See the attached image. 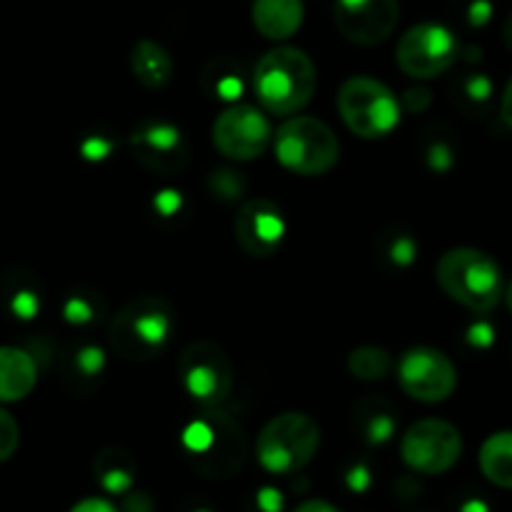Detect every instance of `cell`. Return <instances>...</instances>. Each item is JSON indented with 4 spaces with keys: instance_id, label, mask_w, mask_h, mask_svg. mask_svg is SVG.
I'll use <instances>...</instances> for the list:
<instances>
[{
    "instance_id": "obj_1",
    "label": "cell",
    "mask_w": 512,
    "mask_h": 512,
    "mask_svg": "<svg viewBox=\"0 0 512 512\" xmlns=\"http://www.w3.org/2000/svg\"><path fill=\"white\" fill-rule=\"evenodd\" d=\"M251 86L264 111L292 116L317 93V66L302 48L277 46L259 58Z\"/></svg>"
},
{
    "instance_id": "obj_2",
    "label": "cell",
    "mask_w": 512,
    "mask_h": 512,
    "mask_svg": "<svg viewBox=\"0 0 512 512\" xmlns=\"http://www.w3.org/2000/svg\"><path fill=\"white\" fill-rule=\"evenodd\" d=\"M186 457L199 475L229 480L246 462V435L224 407H204L181 437Z\"/></svg>"
},
{
    "instance_id": "obj_3",
    "label": "cell",
    "mask_w": 512,
    "mask_h": 512,
    "mask_svg": "<svg viewBox=\"0 0 512 512\" xmlns=\"http://www.w3.org/2000/svg\"><path fill=\"white\" fill-rule=\"evenodd\" d=\"M435 279L442 292L460 307L487 314L505 297V277L490 254L472 246H457L437 259Z\"/></svg>"
},
{
    "instance_id": "obj_4",
    "label": "cell",
    "mask_w": 512,
    "mask_h": 512,
    "mask_svg": "<svg viewBox=\"0 0 512 512\" xmlns=\"http://www.w3.org/2000/svg\"><path fill=\"white\" fill-rule=\"evenodd\" d=\"M176 329V314L161 297H134L111 319L108 342L113 352L131 362H146L169 347Z\"/></svg>"
},
{
    "instance_id": "obj_5",
    "label": "cell",
    "mask_w": 512,
    "mask_h": 512,
    "mask_svg": "<svg viewBox=\"0 0 512 512\" xmlns=\"http://www.w3.org/2000/svg\"><path fill=\"white\" fill-rule=\"evenodd\" d=\"M322 430L304 412L272 417L256 437V460L272 475H294L317 457Z\"/></svg>"
},
{
    "instance_id": "obj_6",
    "label": "cell",
    "mask_w": 512,
    "mask_h": 512,
    "mask_svg": "<svg viewBox=\"0 0 512 512\" xmlns=\"http://www.w3.org/2000/svg\"><path fill=\"white\" fill-rule=\"evenodd\" d=\"M339 116L354 136L377 141L390 136L402 118L400 98L390 86L369 76H354L342 83L337 96Z\"/></svg>"
},
{
    "instance_id": "obj_7",
    "label": "cell",
    "mask_w": 512,
    "mask_h": 512,
    "mask_svg": "<svg viewBox=\"0 0 512 512\" xmlns=\"http://www.w3.org/2000/svg\"><path fill=\"white\" fill-rule=\"evenodd\" d=\"M272 144L279 164L297 176H322L339 161V139L322 118H287Z\"/></svg>"
},
{
    "instance_id": "obj_8",
    "label": "cell",
    "mask_w": 512,
    "mask_h": 512,
    "mask_svg": "<svg viewBox=\"0 0 512 512\" xmlns=\"http://www.w3.org/2000/svg\"><path fill=\"white\" fill-rule=\"evenodd\" d=\"M179 379L201 407H224L234 390V367L224 349L209 339L189 342L179 354Z\"/></svg>"
},
{
    "instance_id": "obj_9",
    "label": "cell",
    "mask_w": 512,
    "mask_h": 512,
    "mask_svg": "<svg viewBox=\"0 0 512 512\" xmlns=\"http://www.w3.org/2000/svg\"><path fill=\"white\" fill-rule=\"evenodd\" d=\"M460 56L457 36L442 23H417L397 41L395 61L405 76L432 81L455 66Z\"/></svg>"
},
{
    "instance_id": "obj_10",
    "label": "cell",
    "mask_w": 512,
    "mask_h": 512,
    "mask_svg": "<svg viewBox=\"0 0 512 512\" xmlns=\"http://www.w3.org/2000/svg\"><path fill=\"white\" fill-rule=\"evenodd\" d=\"M400 455L402 462L420 475H445L460 462L462 435L452 422L425 417L407 427Z\"/></svg>"
},
{
    "instance_id": "obj_11",
    "label": "cell",
    "mask_w": 512,
    "mask_h": 512,
    "mask_svg": "<svg viewBox=\"0 0 512 512\" xmlns=\"http://www.w3.org/2000/svg\"><path fill=\"white\" fill-rule=\"evenodd\" d=\"M216 151L231 161H254L272 146L274 131L267 113L249 103H234L216 116L211 128Z\"/></svg>"
},
{
    "instance_id": "obj_12",
    "label": "cell",
    "mask_w": 512,
    "mask_h": 512,
    "mask_svg": "<svg viewBox=\"0 0 512 512\" xmlns=\"http://www.w3.org/2000/svg\"><path fill=\"white\" fill-rule=\"evenodd\" d=\"M397 382L412 400L437 405L457 390V367L440 349L412 347L397 362Z\"/></svg>"
},
{
    "instance_id": "obj_13",
    "label": "cell",
    "mask_w": 512,
    "mask_h": 512,
    "mask_svg": "<svg viewBox=\"0 0 512 512\" xmlns=\"http://www.w3.org/2000/svg\"><path fill=\"white\" fill-rule=\"evenodd\" d=\"M400 23V0H334V26L354 46H379Z\"/></svg>"
},
{
    "instance_id": "obj_14",
    "label": "cell",
    "mask_w": 512,
    "mask_h": 512,
    "mask_svg": "<svg viewBox=\"0 0 512 512\" xmlns=\"http://www.w3.org/2000/svg\"><path fill=\"white\" fill-rule=\"evenodd\" d=\"M236 244L254 259H269L279 251L287 236V221L272 199L256 196L241 204L234 219Z\"/></svg>"
},
{
    "instance_id": "obj_15",
    "label": "cell",
    "mask_w": 512,
    "mask_h": 512,
    "mask_svg": "<svg viewBox=\"0 0 512 512\" xmlns=\"http://www.w3.org/2000/svg\"><path fill=\"white\" fill-rule=\"evenodd\" d=\"M134 156L151 171L171 174L186 164V144L184 136L176 126L164 121H154L141 126L131 136Z\"/></svg>"
},
{
    "instance_id": "obj_16",
    "label": "cell",
    "mask_w": 512,
    "mask_h": 512,
    "mask_svg": "<svg viewBox=\"0 0 512 512\" xmlns=\"http://www.w3.org/2000/svg\"><path fill=\"white\" fill-rule=\"evenodd\" d=\"M251 23L267 41H289L304 23L302 0H254Z\"/></svg>"
},
{
    "instance_id": "obj_17",
    "label": "cell",
    "mask_w": 512,
    "mask_h": 512,
    "mask_svg": "<svg viewBox=\"0 0 512 512\" xmlns=\"http://www.w3.org/2000/svg\"><path fill=\"white\" fill-rule=\"evenodd\" d=\"M36 384V359L21 347H0V405L26 400Z\"/></svg>"
},
{
    "instance_id": "obj_18",
    "label": "cell",
    "mask_w": 512,
    "mask_h": 512,
    "mask_svg": "<svg viewBox=\"0 0 512 512\" xmlns=\"http://www.w3.org/2000/svg\"><path fill=\"white\" fill-rule=\"evenodd\" d=\"M131 71L141 86L156 91V88L169 86L174 78V58L161 43L144 38L131 51Z\"/></svg>"
},
{
    "instance_id": "obj_19",
    "label": "cell",
    "mask_w": 512,
    "mask_h": 512,
    "mask_svg": "<svg viewBox=\"0 0 512 512\" xmlns=\"http://www.w3.org/2000/svg\"><path fill=\"white\" fill-rule=\"evenodd\" d=\"M480 472L487 477V482L512 490V430L495 432L487 437L480 447Z\"/></svg>"
},
{
    "instance_id": "obj_20",
    "label": "cell",
    "mask_w": 512,
    "mask_h": 512,
    "mask_svg": "<svg viewBox=\"0 0 512 512\" xmlns=\"http://www.w3.org/2000/svg\"><path fill=\"white\" fill-rule=\"evenodd\" d=\"M93 470H96L98 482L106 487L108 492H126L136 480V460L131 452L121 450V447H106L93 460Z\"/></svg>"
},
{
    "instance_id": "obj_21",
    "label": "cell",
    "mask_w": 512,
    "mask_h": 512,
    "mask_svg": "<svg viewBox=\"0 0 512 512\" xmlns=\"http://www.w3.org/2000/svg\"><path fill=\"white\" fill-rule=\"evenodd\" d=\"M347 369L359 382H379L392 372V354L382 347H357L349 352Z\"/></svg>"
},
{
    "instance_id": "obj_22",
    "label": "cell",
    "mask_w": 512,
    "mask_h": 512,
    "mask_svg": "<svg viewBox=\"0 0 512 512\" xmlns=\"http://www.w3.org/2000/svg\"><path fill=\"white\" fill-rule=\"evenodd\" d=\"M359 425L364 427V435L372 445H382L392 437L395 432V415L392 412H384L377 405V412H364L359 410Z\"/></svg>"
},
{
    "instance_id": "obj_23",
    "label": "cell",
    "mask_w": 512,
    "mask_h": 512,
    "mask_svg": "<svg viewBox=\"0 0 512 512\" xmlns=\"http://www.w3.org/2000/svg\"><path fill=\"white\" fill-rule=\"evenodd\" d=\"M21 445V427L16 417L0 407V462H8Z\"/></svg>"
},
{
    "instance_id": "obj_24",
    "label": "cell",
    "mask_w": 512,
    "mask_h": 512,
    "mask_svg": "<svg viewBox=\"0 0 512 512\" xmlns=\"http://www.w3.org/2000/svg\"><path fill=\"white\" fill-rule=\"evenodd\" d=\"M211 191H214L219 199L224 201H236L241 199V194H244V181H241V174H236V171H214L211 174Z\"/></svg>"
},
{
    "instance_id": "obj_25",
    "label": "cell",
    "mask_w": 512,
    "mask_h": 512,
    "mask_svg": "<svg viewBox=\"0 0 512 512\" xmlns=\"http://www.w3.org/2000/svg\"><path fill=\"white\" fill-rule=\"evenodd\" d=\"M71 512H118L113 502H108L106 497H86V500L76 502L71 507Z\"/></svg>"
},
{
    "instance_id": "obj_26",
    "label": "cell",
    "mask_w": 512,
    "mask_h": 512,
    "mask_svg": "<svg viewBox=\"0 0 512 512\" xmlns=\"http://www.w3.org/2000/svg\"><path fill=\"white\" fill-rule=\"evenodd\" d=\"M123 512H154V502L144 492H131L123 502Z\"/></svg>"
},
{
    "instance_id": "obj_27",
    "label": "cell",
    "mask_w": 512,
    "mask_h": 512,
    "mask_svg": "<svg viewBox=\"0 0 512 512\" xmlns=\"http://www.w3.org/2000/svg\"><path fill=\"white\" fill-rule=\"evenodd\" d=\"M256 502H259V507H262L264 512H279V510H282V495H279L274 487H264V490L259 492V497H256Z\"/></svg>"
},
{
    "instance_id": "obj_28",
    "label": "cell",
    "mask_w": 512,
    "mask_h": 512,
    "mask_svg": "<svg viewBox=\"0 0 512 512\" xmlns=\"http://www.w3.org/2000/svg\"><path fill=\"white\" fill-rule=\"evenodd\" d=\"M500 118H502V123H505V126L512 131V76H510V81H507L505 91H502Z\"/></svg>"
},
{
    "instance_id": "obj_29",
    "label": "cell",
    "mask_w": 512,
    "mask_h": 512,
    "mask_svg": "<svg viewBox=\"0 0 512 512\" xmlns=\"http://www.w3.org/2000/svg\"><path fill=\"white\" fill-rule=\"evenodd\" d=\"M294 512H339V507H334L332 502L314 497V500H307L302 502V505H297V510Z\"/></svg>"
},
{
    "instance_id": "obj_30",
    "label": "cell",
    "mask_w": 512,
    "mask_h": 512,
    "mask_svg": "<svg viewBox=\"0 0 512 512\" xmlns=\"http://www.w3.org/2000/svg\"><path fill=\"white\" fill-rule=\"evenodd\" d=\"M349 485H352V490H364V487L369 485V475L362 470V467H357V470L349 475Z\"/></svg>"
},
{
    "instance_id": "obj_31",
    "label": "cell",
    "mask_w": 512,
    "mask_h": 512,
    "mask_svg": "<svg viewBox=\"0 0 512 512\" xmlns=\"http://www.w3.org/2000/svg\"><path fill=\"white\" fill-rule=\"evenodd\" d=\"M502 38H505V46H507V51L512 53V11H510V16H507V21H505V28H502Z\"/></svg>"
},
{
    "instance_id": "obj_32",
    "label": "cell",
    "mask_w": 512,
    "mask_h": 512,
    "mask_svg": "<svg viewBox=\"0 0 512 512\" xmlns=\"http://www.w3.org/2000/svg\"><path fill=\"white\" fill-rule=\"evenodd\" d=\"M462 512H485V505H480V502H470V505L462 507Z\"/></svg>"
},
{
    "instance_id": "obj_33",
    "label": "cell",
    "mask_w": 512,
    "mask_h": 512,
    "mask_svg": "<svg viewBox=\"0 0 512 512\" xmlns=\"http://www.w3.org/2000/svg\"><path fill=\"white\" fill-rule=\"evenodd\" d=\"M507 302V309H510L512 312V279H510V284H507L505 287V297H502Z\"/></svg>"
},
{
    "instance_id": "obj_34",
    "label": "cell",
    "mask_w": 512,
    "mask_h": 512,
    "mask_svg": "<svg viewBox=\"0 0 512 512\" xmlns=\"http://www.w3.org/2000/svg\"><path fill=\"white\" fill-rule=\"evenodd\" d=\"M199 512H206V510H199Z\"/></svg>"
}]
</instances>
